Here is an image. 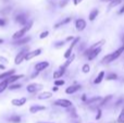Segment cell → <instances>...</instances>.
Segmentation results:
<instances>
[{"label": "cell", "instance_id": "1", "mask_svg": "<svg viewBox=\"0 0 124 123\" xmlns=\"http://www.w3.org/2000/svg\"><path fill=\"white\" fill-rule=\"evenodd\" d=\"M123 52H124V44L121 46L120 48H118L116 51L111 52V54H106V56L102 58L101 62H102L103 64H108V63L113 62V61L116 60L119 57H121V54H122Z\"/></svg>", "mask_w": 124, "mask_h": 123}, {"label": "cell", "instance_id": "2", "mask_svg": "<svg viewBox=\"0 0 124 123\" xmlns=\"http://www.w3.org/2000/svg\"><path fill=\"white\" fill-rule=\"evenodd\" d=\"M33 24H34L33 20L28 21V23L26 24V25H24L23 27L21 28V30L16 31V32H15L14 34L12 35V39H13V40H16V39H20V38H23V37H25V35L27 34V32L31 30V28H32Z\"/></svg>", "mask_w": 124, "mask_h": 123}, {"label": "cell", "instance_id": "3", "mask_svg": "<svg viewBox=\"0 0 124 123\" xmlns=\"http://www.w3.org/2000/svg\"><path fill=\"white\" fill-rule=\"evenodd\" d=\"M54 106H58V107H61V108H64V109H68V108H71L73 106V102L69 99H64V98H60V99H57L56 101L54 102Z\"/></svg>", "mask_w": 124, "mask_h": 123}, {"label": "cell", "instance_id": "4", "mask_svg": "<svg viewBox=\"0 0 124 123\" xmlns=\"http://www.w3.org/2000/svg\"><path fill=\"white\" fill-rule=\"evenodd\" d=\"M27 52H28V47L22 49L21 51H20L19 54L15 56V58H14V64H16V65L21 64V63L24 61V59H25V56H26V54H27Z\"/></svg>", "mask_w": 124, "mask_h": 123}, {"label": "cell", "instance_id": "5", "mask_svg": "<svg viewBox=\"0 0 124 123\" xmlns=\"http://www.w3.org/2000/svg\"><path fill=\"white\" fill-rule=\"evenodd\" d=\"M105 43H106V40H105V39H101V40L97 41V43H95L94 45H92V46H90L89 48H87V49H86L85 51L83 52V54H84V56H85V57H87L88 54H89L90 52L93 51V50H95V49H98V48H101V47H102V45H103V44H105Z\"/></svg>", "mask_w": 124, "mask_h": 123}, {"label": "cell", "instance_id": "6", "mask_svg": "<svg viewBox=\"0 0 124 123\" xmlns=\"http://www.w3.org/2000/svg\"><path fill=\"white\" fill-rule=\"evenodd\" d=\"M14 21L16 22V23H19V24H21V25L24 26L28 23V17L25 13L21 12V13H19V14H16L14 16Z\"/></svg>", "mask_w": 124, "mask_h": 123}, {"label": "cell", "instance_id": "7", "mask_svg": "<svg viewBox=\"0 0 124 123\" xmlns=\"http://www.w3.org/2000/svg\"><path fill=\"white\" fill-rule=\"evenodd\" d=\"M43 88V85L41 84H38V83H32V84H28L26 86V92L30 94H34V93H37L38 91Z\"/></svg>", "mask_w": 124, "mask_h": 123}, {"label": "cell", "instance_id": "8", "mask_svg": "<svg viewBox=\"0 0 124 123\" xmlns=\"http://www.w3.org/2000/svg\"><path fill=\"white\" fill-rule=\"evenodd\" d=\"M41 51H43V49H41V48H37V49H35V50L28 51L27 54H26L24 61H30V60H32V59L36 58V57H38L39 54H41Z\"/></svg>", "mask_w": 124, "mask_h": 123}, {"label": "cell", "instance_id": "9", "mask_svg": "<svg viewBox=\"0 0 124 123\" xmlns=\"http://www.w3.org/2000/svg\"><path fill=\"white\" fill-rule=\"evenodd\" d=\"M102 100V97L101 96H94V97H90V98H87V100L85 101V105L86 106H92V105H99L100 101Z\"/></svg>", "mask_w": 124, "mask_h": 123}, {"label": "cell", "instance_id": "10", "mask_svg": "<svg viewBox=\"0 0 124 123\" xmlns=\"http://www.w3.org/2000/svg\"><path fill=\"white\" fill-rule=\"evenodd\" d=\"M49 65H50V63L48 62V61H39V62H37L36 64H35V71L43 72V71H45Z\"/></svg>", "mask_w": 124, "mask_h": 123}, {"label": "cell", "instance_id": "11", "mask_svg": "<svg viewBox=\"0 0 124 123\" xmlns=\"http://www.w3.org/2000/svg\"><path fill=\"white\" fill-rule=\"evenodd\" d=\"M31 39H32V37H31V36H25V37H23V38H20V39H16V40H13L12 41V45L13 46H24V45H26V44L30 43Z\"/></svg>", "mask_w": 124, "mask_h": 123}, {"label": "cell", "instance_id": "12", "mask_svg": "<svg viewBox=\"0 0 124 123\" xmlns=\"http://www.w3.org/2000/svg\"><path fill=\"white\" fill-rule=\"evenodd\" d=\"M27 98L26 97H20V98H14L11 100V105H13L14 107H22L26 104Z\"/></svg>", "mask_w": 124, "mask_h": 123}, {"label": "cell", "instance_id": "13", "mask_svg": "<svg viewBox=\"0 0 124 123\" xmlns=\"http://www.w3.org/2000/svg\"><path fill=\"white\" fill-rule=\"evenodd\" d=\"M86 26H87V23H86V21L84 19H77L76 21H75V28H76V31H78V32L84 31L86 28Z\"/></svg>", "mask_w": 124, "mask_h": 123}, {"label": "cell", "instance_id": "14", "mask_svg": "<svg viewBox=\"0 0 124 123\" xmlns=\"http://www.w3.org/2000/svg\"><path fill=\"white\" fill-rule=\"evenodd\" d=\"M81 88H82V86H81L79 84H76V85H71V86L66 87L65 93L68 94V95H72V94H75L76 92H78Z\"/></svg>", "mask_w": 124, "mask_h": 123}, {"label": "cell", "instance_id": "15", "mask_svg": "<svg viewBox=\"0 0 124 123\" xmlns=\"http://www.w3.org/2000/svg\"><path fill=\"white\" fill-rule=\"evenodd\" d=\"M44 110H46V107L41 106V105H33V106H31V108H30V112L33 113V115L38 113L39 111H44Z\"/></svg>", "mask_w": 124, "mask_h": 123}, {"label": "cell", "instance_id": "16", "mask_svg": "<svg viewBox=\"0 0 124 123\" xmlns=\"http://www.w3.org/2000/svg\"><path fill=\"white\" fill-rule=\"evenodd\" d=\"M24 77H25V75H24V74H14V75L10 76L9 78H7V81H8L9 85H11V84H13V83L17 82L19 80H21V78H24Z\"/></svg>", "mask_w": 124, "mask_h": 123}, {"label": "cell", "instance_id": "17", "mask_svg": "<svg viewBox=\"0 0 124 123\" xmlns=\"http://www.w3.org/2000/svg\"><path fill=\"white\" fill-rule=\"evenodd\" d=\"M15 73V70H9V71H4L2 72V73H0V81H3V80H7V78H9L10 76L14 75Z\"/></svg>", "mask_w": 124, "mask_h": 123}, {"label": "cell", "instance_id": "18", "mask_svg": "<svg viewBox=\"0 0 124 123\" xmlns=\"http://www.w3.org/2000/svg\"><path fill=\"white\" fill-rule=\"evenodd\" d=\"M52 96H54V94L51 92H43V93H40L37 96V98L39 100H47V99H50Z\"/></svg>", "mask_w": 124, "mask_h": 123}, {"label": "cell", "instance_id": "19", "mask_svg": "<svg viewBox=\"0 0 124 123\" xmlns=\"http://www.w3.org/2000/svg\"><path fill=\"white\" fill-rule=\"evenodd\" d=\"M64 73H65V69L60 67L58 70H56V71L54 72V80H59V78H61L62 76L64 75Z\"/></svg>", "mask_w": 124, "mask_h": 123}, {"label": "cell", "instance_id": "20", "mask_svg": "<svg viewBox=\"0 0 124 123\" xmlns=\"http://www.w3.org/2000/svg\"><path fill=\"white\" fill-rule=\"evenodd\" d=\"M105 76H106V73H105V71H100L98 74H97V76H96V78L94 80V84H100L101 82H102L103 80H105Z\"/></svg>", "mask_w": 124, "mask_h": 123}, {"label": "cell", "instance_id": "21", "mask_svg": "<svg viewBox=\"0 0 124 123\" xmlns=\"http://www.w3.org/2000/svg\"><path fill=\"white\" fill-rule=\"evenodd\" d=\"M100 52H101V48H98V49L93 50V51L87 56L88 61H92V60H94L95 58H97V57L99 56V54H100Z\"/></svg>", "mask_w": 124, "mask_h": 123}, {"label": "cell", "instance_id": "22", "mask_svg": "<svg viewBox=\"0 0 124 123\" xmlns=\"http://www.w3.org/2000/svg\"><path fill=\"white\" fill-rule=\"evenodd\" d=\"M72 21V17L71 16H68V17H65V19H63V20H61L60 22H58V23L54 25V28H59V27H61V26H64V25H66V24H69L70 22Z\"/></svg>", "mask_w": 124, "mask_h": 123}, {"label": "cell", "instance_id": "23", "mask_svg": "<svg viewBox=\"0 0 124 123\" xmlns=\"http://www.w3.org/2000/svg\"><path fill=\"white\" fill-rule=\"evenodd\" d=\"M98 14H99V10H98V9H93V10L90 11L89 15H88V20H89L90 22H94L95 20L97 19Z\"/></svg>", "mask_w": 124, "mask_h": 123}, {"label": "cell", "instance_id": "24", "mask_svg": "<svg viewBox=\"0 0 124 123\" xmlns=\"http://www.w3.org/2000/svg\"><path fill=\"white\" fill-rule=\"evenodd\" d=\"M74 59H75V54H72V56H71L69 59H66V60H65V62H64L63 64L61 65V68H63V69H65V70H66V68H69V67H70V65H71V63H72L73 61H74Z\"/></svg>", "mask_w": 124, "mask_h": 123}, {"label": "cell", "instance_id": "25", "mask_svg": "<svg viewBox=\"0 0 124 123\" xmlns=\"http://www.w3.org/2000/svg\"><path fill=\"white\" fill-rule=\"evenodd\" d=\"M112 97H113V96H112V95H108V96H106L105 98H102V100H101V101H100V104L98 105V108H100V107L106 106V105H107L108 102H109L110 100L112 99Z\"/></svg>", "mask_w": 124, "mask_h": 123}, {"label": "cell", "instance_id": "26", "mask_svg": "<svg viewBox=\"0 0 124 123\" xmlns=\"http://www.w3.org/2000/svg\"><path fill=\"white\" fill-rule=\"evenodd\" d=\"M8 87H9L8 81H7V80L1 81V82H0V94H2L4 91H6V89H8Z\"/></svg>", "mask_w": 124, "mask_h": 123}, {"label": "cell", "instance_id": "27", "mask_svg": "<svg viewBox=\"0 0 124 123\" xmlns=\"http://www.w3.org/2000/svg\"><path fill=\"white\" fill-rule=\"evenodd\" d=\"M21 120H22V118L17 115H12L9 118V122H11V123H20Z\"/></svg>", "mask_w": 124, "mask_h": 123}, {"label": "cell", "instance_id": "28", "mask_svg": "<svg viewBox=\"0 0 124 123\" xmlns=\"http://www.w3.org/2000/svg\"><path fill=\"white\" fill-rule=\"evenodd\" d=\"M106 80L107 81H116L118 80V74L116 73H113V72H111V73L107 74V76H106Z\"/></svg>", "mask_w": 124, "mask_h": 123}, {"label": "cell", "instance_id": "29", "mask_svg": "<svg viewBox=\"0 0 124 123\" xmlns=\"http://www.w3.org/2000/svg\"><path fill=\"white\" fill-rule=\"evenodd\" d=\"M122 3V0H112L111 2H109V6H108V8L109 9H113L116 8V6H119V4Z\"/></svg>", "mask_w": 124, "mask_h": 123}, {"label": "cell", "instance_id": "30", "mask_svg": "<svg viewBox=\"0 0 124 123\" xmlns=\"http://www.w3.org/2000/svg\"><path fill=\"white\" fill-rule=\"evenodd\" d=\"M11 12H12V7L11 6L6 7V8H3L1 11H0V13H1L2 15H8V14H10Z\"/></svg>", "mask_w": 124, "mask_h": 123}, {"label": "cell", "instance_id": "31", "mask_svg": "<svg viewBox=\"0 0 124 123\" xmlns=\"http://www.w3.org/2000/svg\"><path fill=\"white\" fill-rule=\"evenodd\" d=\"M22 87V85L20 84V83H13V84L9 85L8 88L10 89V91H16V89H20Z\"/></svg>", "mask_w": 124, "mask_h": 123}, {"label": "cell", "instance_id": "32", "mask_svg": "<svg viewBox=\"0 0 124 123\" xmlns=\"http://www.w3.org/2000/svg\"><path fill=\"white\" fill-rule=\"evenodd\" d=\"M72 51H73V48H71V47H69L68 49H66V51L63 54V57H64V59H69L71 56H72Z\"/></svg>", "mask_w": 124, "mask_h": 123}, {"label": "cell", "instance_id": "33", "mask_svg": "<svg viewBox=\"0 0 124 123\" xmlns=\"http://www.w3.org/2000/svg\"><path fill=\"white\" fill-rule=\"evenodd\" d=\"M69 109V113H70V115L71 117H73V118H77L78 115H77V113H76V110H75V108L74 107H71V108H68Z\"/></svg>", "mask_w": 124, "mask_h": 123}, {"label": "cell", "instance_id": "34", "mask_svg": "<svg viewBox=\"0 0 124 123\" xmlns=\"http://www.w3.org/2000/svg\"><path fill=\"white\" fill-rule=\"evenodd\" d=\"M89 71H90V65L88 64V63H85V64L82 67V72L87 74V73H89Z\"/></svg>", "mask_w": 124, "mask_h": 123}, {"label": "cell", "instance_id": "35", "mask_svg": "<svg viewBox=\"0 0 124 123\" xmlns=\"http://www.w3.org/2000/svg\"><path fill=\"white\" fill-rule=\"evenodd\" d=\"M118 122L119 123H124V107L122 108V110H121L120 115H119V117H118Z\"/></svg>", "mask_w": 124, "mask_h": 123}, {"label": "cell", "instance_id": "36", "mask_svg": "<svg viewBox=\"0 0 124 123\" xmlns=\"http://www.w3.org/2000/svg\"><path fill=\"white\" fill-rule=\"evenodd\" d=\"M64 81L63 80H54V86H62V85H64Z\"/></svg>", "mask_w": 124, "mask_h": 123}, {"label": "cell", "instance_id": "37", "mask_svg": "<svg viewBox=\"0 0 124 123\" xmlns=\"http://www.w3.org/2000/svg\"><path fill=\"white\" fill-rule=\"evenodd\" d=\"M65 45V40H61V41H57L56 44H54V48H61L63 47V46Z\"/></svg>", "mask_w": 124, "mask_h": 123}, {"label": "cell", "instance_id": "38", "mask_svg": "<svg viewBox=\"0 0 124 123\" xmlns=\"http://www.w3.org/2000/svg\"><path fill=\"white\" fill-rule=\"evenodd\" d=\"M48 35H49V32H48V31H45V32H43L40 35H39V38L44 39V38H46V37H48Z\"/></svg>", "mask_w": 124, "mask_h": 123}, {"label": "cell", "instance_id": "39", "mask_svg": "<svg viewBox=\"0 0 124 123\" xmlns=\"http://www.w3.org/2000/svg\"><path fill=\"white\" fill-rule=\"evenodd\" d=\"M101 112H102V111H101V109L100 108H98L97 109V115H96V120H99L101 118Z\"/></svg>", "mask_w": 124, "mask_h": 123}, {"label": "cell", "instance_id": "40", "mask_svg": "<svg viewBox=\"0 0 124 123\" xmlns=\"http://www.w3.org/2000/svg\"><path fill=\"white\" fill-rule=\"evenodd\" d=\"M6 24H7V20H4L3 17H0V26L3 27V26H6Z\"/></svg>", "mask_w": 124, "mask_h": 123}, {"label": "cell", "instance_id": "41", "mask_svg": "<svg viewBox=\"0 0 124 123\" xmlns=\"http://www.w3.org/2000/svg\"><path fill=\"white\" fill-rule=\"evenodd\" d=\"M38 73L39 72H37V71H35L34 73L32 74V76H31V78H35V77H37V76H38Z\"/></svg>", "mask_w": 124, "mask_h": 123}, {"label": "cell", "instance_id": "42", "mask_svg": "<svg viewBox=\"0 0 124 123\" xmlns=\"http://www.w3.org/2000/svg\"><path fill=\"white\" fill-rule=\"evenodd\" d=\"M68 2H69V0H63V2H61V3H60V7H62V8H63V7H65Z\"/></svg>", "mask_w": 124, "mask_h": 123}, {"label": "cell", "instance_id": "43", "mask_svg": "<svg viewBox=\"0 0 124 123\" xmlns=\"http://www.w3.org/2000/svg\"><path fill=\"white\" fill-rule=\"evenodd\" d=\"M119 14H123V13H124V4H123V6H122V8H121L120 9V10H119Z\"/></svg>", "mask_w": 124, "mask_h": 123}, {"label": "cell", "instance_id": "44", "mask_svg": "<svg viewBox=\"0 0 124 123\" xmlns=\"http://www.w3.org/2000/svg\"><path fill=\"white\" fill-rule=\"evenodd\" d=\"M82 1H83V0H73V3H74V6H77V4Z\"/></svg>", "mask_w": 124, "mask_h": 123}, {"label": "cell", "instance_id": "45", "mask_svg": "<svg viewBox=\"0 0 124 123\" xmlns=\"http://www.w3.org/2000/svg\"><path fill=\"white\" fill-rule=\"evenodd\" d=\"M73 39H74V37L73 36H69V37H66L65 41H71V40H73Z\"/></svg>", "mask_w": 124, "mask_h": 123}, {"label": "cell", "instance_id": "46", "mask_svg": "<svg viewBox=\"0 0 124 123\" xmlns=\"http://www.w3.org/2000/svg\"><path fill=\"white\" fill-rule=\"evenodd\" d=\"M0 61H2V62H8V59H6L4 57H0Z\"/></svg>", "mask_w": 124, "mask_h": 123}, {"label": "cell", "instance_id": "47", "mask_svg": "<svg viewBox=\"0 0 124 123\" xmlns=\"http://www.w3.org/2000/svg\"><path fill=\"white\" fill-rule=\"evenodd\" d=\"M82 100L85 102L86 100H87V96H86V95H82Z\"/></svg>", "mask_w": 124, "mask_h": 123}, {"label": "cell", "instance_id": "48", "mask_svg": "<svg viewBox=\"0 0 124 123\" xmlns=\"http://www.w3.org/2000/svg\"><path fill=\"white\" fill-rule=\"evenodd\" d=\"M0 70H6V65L0 64Z\"/></svg>", "mask_w": 124, "mask_h": 123}, {"label": "cell", "instance_id": "49", "mask_svg": "<svg viewBox=\"0 0 124 123\" xmlns=\"http://www.w3.org/2000/svg\"><path fill=\"white\" fill-rule=\"evenodd\" d=\"M58 87H57V86H54V87H52V92H58Z\"/></svg>", "mask_w": 124, "mask_h": 123}, {"label": "cell", "instance_id": "50", "mask_svg": "<svg viewBox=\"0 0 124 123\" xmlns=\"http://www.w3.org/2000/svg\"><path fill=\"white\" fill-rule=\"evenodd\" d=\"M4 43V40H3V39H2V38H0V45H2V44H3Z\"/></svg>", "mask_w": 124, "mask_h": 123}, {"label": "cell", "instance_id": "51", "mask_svg": "<svg viewBox=\"0 0 124 123\" xmlns=\"http://www.w3.org/2000/svg\"><path fill=\"white\" fill-rule=\"evenodd\" d=\"M101 1H102V2H111L112 0H101Z\"/></svg>", "mask_w": 124, "mask_h": 123}, {"label": "cell", "instance_id": "52", "mask_svg": "<svg viewBox=\"0 0 124 123\" xmlns=\"http://www.w3.org/2000/svg\"><path fill=\"white\" fill-rule=\"evenodd\" d=\"M37 123H54V122H37Z\"/></svg>", "mask_w": 124, "mask_h": 123}, {"label": "cell", "instance_id": "53", "mask_svg": "<svg viewBox=\"0 0 124 123\" xmlns=\"http://www.w3.org/2000/svg\"><path fill=\"white\" fill-rule=\"evenodd\" d=\"M2 1H3V2H7V1H9V0H2Z\"/></svg>", "mask_w": 124, "mask_h": 123}, {"label": "cell", "instance_id": "54", "mask_svg": "<svg viewBox=\"0 0 124 123\" xmlns=\"http://www.w3.org/2000/svg\"><path fill=\"white\" fill-rule=\"evenodd\" d=\"M76 123H78V122H76Z\"/></svg>", "mask_w": 124, "mask_h": 123}]
</instances>
